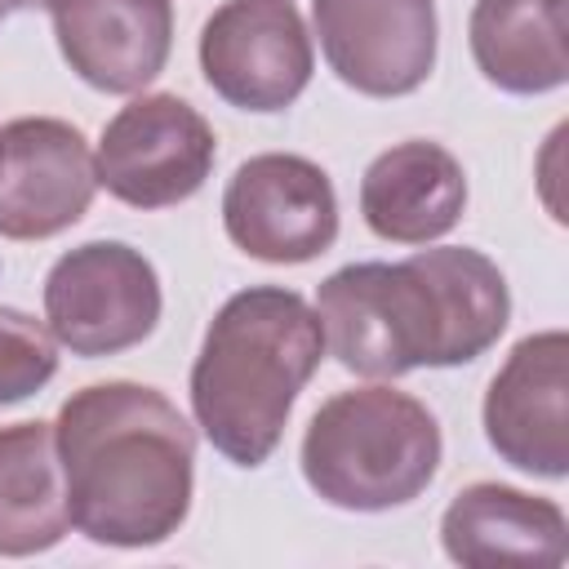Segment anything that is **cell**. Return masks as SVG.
Segmentation results:
<instances>
[{"instance_id": "6da1fadb", "label": "cell", "mask_w": 569, "mask_h": 569, "mask_svg": "<svg viewBox=\"0 0 569 569\" xmlns=\"http://www.w3.org/2000/svg\"><path fill=\"white\" fill-rule=\"evenodd\" d=\"M316 316L347 373L400 378L485 356L511 320V293L493 258L445 244L405 262L338 267L316 289Z\"/></svg>"}, {"instance_id": "7a4b0ae2", "label": "cell", "mask_w": 569, "mask_h": 569, "mask_svg": "<svg viewBox=\"0 0 569 569\" xmlns=\"http://www.w3.org/2000/svg\"><path fill=\"white\" fill-rule=\"evenodd\" d=\"M71 525L98 547H160L196 493V427L142 382H89L53 422Z\"/></svg>"}, {"instance_id": "3957f363", "label": "cell", "mask_w": 569, "mask_h": 569, "mask_svg": "<svg viewBox=\"0 0 569 569\" xmlns=\"http://www.w3.org/2000/svg\"><path fill=\"white\" fill-rule=\"evenodd\" d=\"M320 360L325 329L298 289L249 284L231 293L209 320L191 365L196 427L227 462L262 467Z\"/></svg>"}, {"instance_id": "277c9868", "label": "cell", "mask_w": 569, "mask_h": 569, "mask_svg": "<svg viewBox=\"0 0 569 569\" xmlns=\"http://www.w3.org/2000/svg\"><path fill=\"white\" fill-rule=\"evenodd\" d=\"M436 413L396 387L329 396L302 431V480L338 511H391L413 502L440 467Z\"/></svg>"}, {"instance_id": "5b68a950", "label": "cell", "mask_w": 569, "mask_h": 569, "mask_svg": "<svg viewBox=\"0 0 569 569\" xmlns=\"http://www.w3.org/2000/svg\"><path fill=\"white\" fill-rule=\"evenodd\" d=\"M160 276L124 240L67 249L44 276V325L71 356L98 360L147 342L160 325Z\"/></svg>"}, {"instance_id": "8992f818", "label": "cell", "mask_w": 569, "mask_h": 569, "mask_svg": "<svg viewBox=\"0 0 569 569\" xmlns=\"http://www.w3.org/2000/svg\"><path fill=\"white\" fill-rule=\"evenodd\" d=\"M213 124L178 93H142L124 102L98 138V187L133 209H169L191 200L213 173Z\"/></svg>"}, {"instance_id": "52a82bcc", "label": "cell", "mask_w": 569, "mask_h": 569, "mask_svg": "<svg viewBox=\"0 0 569 569\" xmlns=\"http://www.w3.org/2000/svg\"><path fill=\"white\" fill-rule=\"evenodd\" d=\"M227 240L271 267L320 258L338 240V196L329 173L293 151L249 156L222 191Z\"/></svg>"}, {"instance_id": "ba28073f", "label": "cell", "mask_w": 569, "mask_h": 569, "mask_svg": "<svg viewBox=\"0 0 569 569\" xmlns=\"http://www.w3.org/2000/svg\"><path fill=\"white\" fill-rule=\"evenodd\" d=\"M316 49L293 0H222L200 27V71L240 111H284L311 84Z\"/></svg>"}, {"instance_id": "9c48e42d", "label": "cell", "mask_w": 569, "mask_h": 569, "mask_svg": "<svg viewBox=\"0 0 569 569\" xmlns=\"http://www.w3.org/2000/svg\"><path fill=\"white\" fill-rule=\"evenodd\" d=\"M493 453L529 476H569V338L565 329L529 333L511 347L480 405Z\"/></svg>"}, {"instance_id": "30bf717a", "label": "cell", "mask_w": 569, "mask_h": 569, "mask_svg": "<svg viewBox=\"0 0 569 569\" xmlns=\"http://www.w3.org/2000/svg\"><path fill=\"white\" fill-rule=\"evenodd\" d=\"M98 191L84 133L58 116H18L0 124V236L49 240L76 227Z\"/></svg>"}, {"instance_id": "8fae6325", "label": "cell", "mask_w": 569, "mask_h": 569, "mask_svg": "<svg viewBox=\"0 0 569 569\" xmlns=\"http://www.w3.org/2000/svg\"><path fill=\"white\" fill-rule=\"evenodd\" d=\"M329 71L365 98H405L436 67V0H311Z\"/></svg>"}, {"instance_id": "7c38bea8", "label": "cell", "mask_w": 569, "mask_h": 569, "mask_svg": "<svg viewBox=\"0 0 569 569\" xmlns=\"http://www.w3.org/2000/svg\"><path fill=\"white\" fill-rule=\"evenodd\" d=\"M58 53L102 93H138L151 84L173 49L169 0H49Z\"/></svg>"}, {"instance_id": "4fadbf2b", "label": "cell", "mask_w": 569, "mask_h": 569, "mask_svg": "<svg viewBox=\"0 0 569 569\" xmlns=\"http://www.w3.org/2000/svg\"><path fill=\"white\" fill-rule=\"evenodd\" d=\"M440 542L453 565L493 569V565H533L556 569L569 551V525L560 502L525 493L516 485L476 480L453 493L440 516Z\"/></svg>"}, {"instance_id": "5bb4252c", "label": "cell", "mask_w": 569, "mask_h": 569, "mask_svg": "<svg viewBox=\"0 0 569 569\" xmlns=\"http://www.w3.org/2000/svg\"><path fill=\"white\" fill-rule=\"evenodd\" d=\"M467 209V173L453 151L409 138L369 160L360 178V213L378 240L431 244L458 227Z\"/></svg>"}, {"instance_id": "9a60e30c", "label": "cell", "mask_w": 569, "mask_h": 569, "mask_svg": "<svg viewBox=\"0 0 569 569\" xmlns=\"http://www.w3.org/2000/svg\"><path fill=\"white\" fill-rule=\"evenodd\" d=\"M471 58L502 93H551L569 80L565 0H476Z\"/></svg>"}, {"instance_id": "2e32d148", "label": "cell", "mask_w": 569, "mask_h": 569, "mask_svg": "<svg viewBox=\"0 0 569 569\" xmlns=\"http://www.w3.org/2000/svg\"><path fill=\"white\" fill-rule=\"evenodd\" d=\"M71 529L53 422L0 427V556H40Z\"/></svg>"}, {"instance_id": "e0dca14e", "label": "cell", "mask_w": 569, "mask_h": 569, "mask_svg": "<svg viewBox=\"0 0 569 569\" xmlns=\"http://www.w3.org/2000/svg\"><path fill=\"white\" fill-rule=\"evenodd\" d=\"M58 373V342L49 325L18 307H0V409L36 396Z\"/></svg>"}, {"instance_id": "ac0fdd59", "label": "cell", "mask_w": 569, "mask_h": 569, "mask_svg": "<svg viewBox=\"0 0 569 569\" xmlns=\"http://www.w3.org/2000/svg\"><path fill=\"white\" fill-rule=\"evenodd\" d=\"M13 9H22V0H0V22H4Z\"/></svg>"}, {"instance_id": "d6986e66", "label": "cell", "mask_w": 569, "mask_h": 569, "mask_svg": "<svg viewBox=\"0 0 569 569\" xmlns=\"http://www.w3.org/2000/svg\"><path fill=\"white\" fill-rule=\"evenodd\" d=\"M40 4H49V0H22V9H40Z\"/></svg>"}]
</instances>
